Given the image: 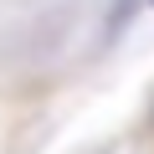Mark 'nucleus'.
<instances>
[{"label":"nucleus","instance_id":"obj_1","mask_svg":"<svg viewBox=\"0 0 154 154\" xmlns=\"http://www.w3.org/2000/svg\"><path fill=\"white\" fill-rule=\"evenodd\" d=\"M149 5H154V0H149Z\"/></svg>","mask_w":154,"mask_h":154}]
</instances>
